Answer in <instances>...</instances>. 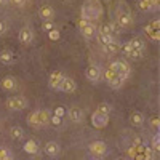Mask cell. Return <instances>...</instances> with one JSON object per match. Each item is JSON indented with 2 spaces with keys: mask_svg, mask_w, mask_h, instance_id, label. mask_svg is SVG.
<instances>
[{
  "mask_svg": "<svg viewBox=\"0 0 160 160\" xmlns=\"http://www.w3.org/2000/svg\"><path fill=\"white\" fill-rule=\"evenodd\" d=\"M101 15H102V7L98 0H88L82 7V19L88 21V22L99 19Z\"/></svg>",
  "mask_w": 160,
  "mask_h": 160,
  "instance_id": "6da1fadb",
  "label": "cell"
},
{
  "mask_svg": "<svg viewBox=\"0 0 160 160\" xmlns=\"http://www.w3.org/2000/svg\"><path fill=\"white\" fill-rule=\"evenodd\" d=\"M5 104H7L10 111H22L27 106V99L22 98V96H11V98L7 99Z\"/></svg>",
  "mask_w": 160,
  "mask_h": 160,
  "instance_id": "7a4b0ae2",
  "label": "cell"
},
{
  "mask_svg": "<svg viewBox=\"0 0 160 160\" xmlns=\"http://www.w3.org/2000/svg\"><path fill=\"white\" fill-rule=\"evenodd\" d=\"M78 29H80V32H82V35L85 38H88V40L96 37V27L93 26V22H88V21H85V19H80L78 21Z\"/></svg>",
  "mask_w": 160,
  "mask_h": 160,
  "instance_id": "3957f363",
  "label": "cell"
},
{
  "mask_svg": "<svg viewBox=\"0 0 160 160\" xmlns=\"http://www.w3.org/2000/svg\"><path fill=\"white\" fill-rule=\"evenodd\" d=\"M91 125L98 130L106 128L107 125H109V115H104V114H101L99 111H95L91 114Z\"/></svg>",
  "mask_w": 160,
  "mask_h": 160,
  "instance_id": "277c9868",
  "label": "cell"
},
{
  "mask_svg": "<svg viewBox=\"0 0 160 160\" xmlns=\"http://www.w3.org/2000/svg\"><path fill=\"white\" fill-rule=\"evenodd\" d=\"M117 24L122 27V29H127V27L133 26V19H131V15L130 11H122V10H117Z\"/></svg>",
  "mask_w": 160,
  "mask_h": 160,
  "instance_id": "5b68a950",
  "label": "cell"
},
{
  "mask_svg": "<svg viewBox=\"0 0 160 160\" xmlns=\"http://www.w3.org/2000/svg\"><path fill=\"white\" fill-rule=\"evenodd\" d=\"M109 69L115 71V72H117V75H123V77H128V75H130V66H128L125 61H122V59L111 62Z\"/></svg>",
  "mask_w": 160,
  "mask_h": 160,
  "instance_id": "8992f818",
  "label": "cell"
},
{
  "mask_svg": "<svg viewBox=\"0 0 160 160\" xmlns=\"http://www.w3.org/2000/svg\"><path fill=\"white\" fill-rule=\"evenodd\" d=\"M88 149L95 157H102L107 152V146L104 141H93V142H90Z\"/></svg>",
  "mask_w": 160,
  "mask_h": 160,
  "instance_id": "52a82bcc",
  "label": "cell"
},
{
  "mask_svg": "<svg viewBox=\"0 0 160 160\" xmlns=\"http://www.w3.org/2000/svg\"><path fill=\"white\" fill-rule=\"evenodd\" d=\"M85 75H87V78L90 80V82L96 83V82H99V80H101V77H102V71H101V67H99V66L91 64V66H88V69H87V72H85Z\"/></svg>",
  "mask_w": 160,
  "mask_h": 160,
  "instance_id": "ba28073f",
  "label": "cell"
},
{
  "mask_svg": "<svg viewBox=\"0 0 160 160\" xmlns=\"http://www.w3.org/2000/svg\"><path fill=\"white\" fill-rule=\"evenodd\" d=\"M77 88V83L74 82V78L71 77H66L61 80V85H59V91H64V93H72V91H75Z\"/></svg>",
  "mask_w": 160,
  "mask_h": 160,
  "instance_id": "9c48e42d",
  "label": "cell"
},
{
  "mask_svg": "<svg viewBox=\"0 0 160 160\" xmlns=\"http://www.w3.org/2000/svg\"><path fill=\"white\" fill-rule=\"evenodd\" d=\"M64 78V74H62L61 71H55V72H51V75H50V88L51 90H59V85H61V80Z\"/></svg>",
  "mask_w": 160,
  "mask_h": 160,
  "instance_id": "30bf717a",
  "label": "cell"
},
{
  "mask_svg": "<svg viewBox=\"0 0 160 160\" xmlns=\"http://www.w3.org/2000/svg\"><path fill=\"white\" fill-rule=\"evenodd\" d=\"M43 151H45V154H47L48 157H56L61 152V147H59V144L56 141H48L47 144H45Z\"/></svg>",
  "mask_w": 160,
  "mask_h": 160,
  "instance_id": "8fae6325",
  "label": "cell"
},
{
  "mask_svg": "<svg viewBox=\"0 0 160 160\" xmlns=\"http://www.w3.org/2000/svg\"><path fill=\"white\" fill-rule=\"evenodd\" d=\"M34 40V32L31 27H22V29L19 31V42L24 43V45H29L32 43Z\"/></svg>",
  "mask_w": 160,
  "mask_h": 160,
  "instance_id": "7c38bea8",
  "label": "cell"
},
{
  "mask_svg": "<svg viewBox=\"0 0 160 160\" xmlns=\"http://www.w3.org/2000/svg\"><path fill=\"white\" fill-rule=\"evenodd\" d=\"M38 16L43 21H51V19H53V16H55V10L51 8L50 5H43V7L38 10Z\"/></svg>",
  "mask_w": 160,
  "mask_h": 160,
  "instance_id": "4fadbf2b",
  "label": "cell"
},
{
  "mask_svg": "<svg viewBox=\"0 0 160 160\" xmlns=\"http://www.w3.org/2000/svg\"><path fill=\"white\" fill-rule=\"evenodd\" d=\"M138 7L141 11H149V10H154L158 7V0H139Z\"/></svg>",
  "mask_w": 160,
  "mask_h": 160,
  "instance_id": "5bb4252c",
  "label": "cell"
},
{
  "mask_svg": "<svg viewBox=\"0 0 160 160\" xmlns=\"http://www.w3.org/2000/svg\"><path fill=\"white\" fill-rule=\"evenodd\" d=\"M69 118H71V122H74V123H82L83 122L82 109H78V107H72V109L69 111Z\"/></svg>",
  "mask_w": 160,
  "mask_h": 160,
  "instance_id": "9a60e30c",
  "label": "cell"
},
{
  "mask_svg": "<svg viewBox=\"0 0 160 160\" xmlns=\"http://www.w3.org/2000/svg\"><path fill=\"white\" fill-rule=\"evenodd\" d=\"M0 62L2 64H13L15 62V55L10 50H3L0 51Z\"/></svg>",
  "mask_w": 160,
  "mask_h": 160,
  "instance_id": "2e32d148",
  "label": "cell"
},
{
  "mask_svg": "<svg viewBox=\"0 0 160 160\" xmlns=\"http://www.w3.org/2000/svg\"><path fill=\"white\" fill-rule=\"evenodd\" d=\"M38 118H40V127H48L50 120H51V112L47 109L38 111Z\"/></svg>",
  "mask_w": 160,
  "mask_h": 160,
  "instance_id": "e0dca14e",
  "label": "cell"
},
{
  "mask_svg": "<svg viewBox=\"0 0 160 160\" xmlns=\"http://www.w3.org/2000/svg\"><path fill=\"white\" fill-rule=\"evenodd\" d=\"M130 122H131V125L133 127H142V123H144V115H142L141 112H133L130 115Z\"/></svg>",
  "mask_w": 160,
  "mask_h": 160,
  "instance_id": "ac0fdd59",
  "label": "cell"
},
{
  "mask_svg": "<svg viewBox=\"0 0 160 160\" xmlns=\"http://www.w3.org/2000/svg\"><path fill=\"white\" fill-rule=\"evenodd\" d=\"M118 48H120V45H118L117 40H114V42L107 43V45H102V51L107 53V55H115L118 51Z\"/></svg>",
  "mask_w": 160,
  "mask_h": 160,
  "instance_id": "d6986e66",
  "label": "cell"
},
{
  "mask_svg": "<svg viewBox=\"0 0 160 160\" xmlns=\"http://www.w3.org/2000/svg\"><path fill=\"white\" fill-rule=\"evenodd\" d=\"M27 123H29L32 128H42V127H40L38 111H34V112H31V114H29V117H27Z\"/></svg>",
  "mask_w": 160,
  "mask_h": 160,
  "instance_id": "ffe728a7",
  "label": "cell"
},
{
  "mask_svg": "<svg viewBox=\"0 0 160 160\" xmlns=\"http://www.w3.org/2000/svg\"><path fill=\"white\" fill-rule=\"evenodd\" d=\"M2 87L5 90H15L16 88V80H15V77H11V75L3 77L2 78Z\"/></svg>",
  "mask_w": 160,
  "mask_h": 160,
  "instance_id": "44dd1931",
  "label": "cell"
},
{
  "mask_svg": "<svg viewBox=\"0 0 160 160\" xmlns=\"http://www.w3.org/2000/svg\"><path fill=\"white\" fill-rule=\"evenodd\" d=\"M27 154H37L38 152V144L34 139H29V141H26V144L24 147H22Z\"/></svg>",
  "mask_w": 160,
  "mask_h": 160,
  "instance_id": "7402d4cb",
  "label": "cell"
},
{
  "mask_svg": "<svg viewBox=\"0 0 160 160\" xmlns=\"http://www.w3.org/2000/svg\"><path fill=\"white\" fill-rule=\"evenodd\" d=\"M144 32L147 34V35H149L151 40H155V42H158V40H160V34H158V31H157V29H154L151 24H147V26L144 27Z\"/></svg>",
  "mask_w": 160,
  "mask_h": 160,
  "instance_id": "603a6c76",
  "label": "cell"
},
{
  "mask_svg": "<svg viewBox=\"0 0 160 160\" xmlns=\"http://www.w3.org/2000/svg\"><path fill=\"white\" fill-rule=\"evenodd\" d=\"M130 45L135 50H141V51H144V48H146V43H144V40H142L141 37H135L133 40H130Z\"/></svg>",
  "mask_w": 160,
  "mask_h": 160,
  "instance_id": "cb8c5ba5",
  "label": "cell"
},
{
  "mask_svg": "<svg viewBox=\"0 0 160 160\" xmlns=\"http://www.w3.org/2000/svg\"><path fill=\"white\" fill-rule=\"evenodd\" d=\"M96 35H98V40L101 42V45H107V43H111V42H114V40H115V37H114V35H109V34L98 32Z\"/></svg>",
  "mask_w": 160,
  "mask_h": 160,
  "instance_id": "d4e9b609",
  "label": "cell"
},
{
  "mask_svg": "<svg viewBox=\"0 0 160 160\" xmlns=\"http://www.w3.org/2000/svg\"><path fill=\"white\" fill-rule=\"evenodd\" d=\"M128 77H123V75H118L115 80H112V82L109 83V87L114 88V90H118V88H122L123 87V83H125V80H127Z\"/></svg>",
  "mask_w": 160,
  "mask_h": 160,
  "instance_id": "484cf974",
  "label": "cell"
},
{
  "mask_svg": "<svg viewBox=\"0 0 160 160\" xmlns=\"http://www.w3.org/2000/svg\"><path fill=\"white\" fill-rule=\"evenodd\" d=\"M11 133V138L13 139H22V136H24V130H22L21 127H13L10 130Z\"/></svg>",
  "mask_w": 160,
  "mask_h": 160,
  "instance_id": "4316f807",
  "label": "cell"
},
{
  "mask_svg": "<svg viewBox=\"0 0 160 160\" xmlns=\"http://www.w3.org/2000/svg\"><path fill=\"white\" fill-rule=\"evenodd\" d=\"M151 149L154 152H158L160 151V136L158 135H154V138L151 139Z\"/></svg>",
  "mask_w": 160,
  "mask_h": 160,
  "instance_id": "83f0119b",
  "label": "cell"
},
{
  "mask_svg": "<svg viewBox=\"0 0 160 160\" xmlns=\"http://www.w3.org/2000/svg\"><path fill=\"white\" fill-rule=\"evenodd\" d=\"M98 111H99L101 114H104V115H109V114L112 112V107L107 104V102H101V104L98 106Z\"/></svg>",
  "mask_w": 160,
  "mask_h": 160,
  "instance_id": "f1b7e54d",
  "label": "cell"
},
{
  "mask_svg": "<svg viewBox=\"0 0 160 160\" xmlns=\"http://www.w3.org/2000/svg\"><path fill=\"white\" fill-rule=\"evenodd\" d=\"M0 160H13V154L5 147H0Z\"/></svg>",
  "mask_w": 160,
  "mask_h": 160,
  "instance_id": "f546056e",
  "label": "cell"
},
{
  "mask_svg": "<svg viewBox=\"0 0 160 160\" xmlns=\"http://www.w3.org/2000/svg\"><path fill=\"white\" fill-rule=\"evenodd\" d=\"M118 75H117V72L115 71H112V69H107L106 72H104V78L107 80V83H111L112 80H115Z\"/></svg>",
  "mask_w": 160,
  "mask_h": 160,
  "instance_id": "4dcf8cb0",
  "label": "cell"
},
{
  "mask_svg": "<svg viewBox=\"0 0 160 160\" xmlns=\"http://www.w3.org/2000/svg\"><path fill=\"white\" fill-rule=\"evenodd\" d=\"M142 158L144 160H154L155 155H154V151L151 147H144V151H142Z\"/></svg>",
  "mask_w": 160,
  "mask_h": 160,
  "instance_id": "1f68e13d",
  "label": "cell"
},
{
  "mask_svg": "<svg viewBox=\"0 0 160 160\" xmlns=\"http://www.w3.org/2000/svg\"><path fill=\"white\" fill-rule=\"evenodd\" d=\"M127 56H128V58H131V59H135V61H138V59L142 58V51H141V50H135V48H133Z\"/></svg>",
  "mask_w": 160,
  "mask_h": 160,
  "instance_id": "d6a6232c",
  "label": "cell"
},
{
  "mask_svg": "<svg viewBox=\"0 0 160 160\" xmlns=\"http://www.w3.org/2000/svg\"><path fill=\"white\" fill-rule=\"evenodd\" d=\"M48 37H50V40H55V42H56V40H59V38H61V32L55 27L53 31H50V32H48Z\"/></svg>",
  "mask_w": 160,
  "mask_h": 160,
  "instance_id": "836d02e7",
  "label": "cell"
},
{
  "mask_svg": "<svg viewBox=\"0 0 160 160\" xmlns=\"http://www.w3.org/2000/svg\"><path fill=\"white\" fill-rule=\"evenodd\" d=\"M42 29H43L45 32H50V31H53V29H55V22H53V19H51V21H43V26H42Z\"/></svg>",
  "mask_w": 160,
  "mask_h": 160,
  "instance_id": "e575fe53",
  "label": "cell"
},
{
  "mask_svg": "<svg viewBox=\"0 0 160 160\" xmlns=\"http://www.w3.org/2000/svg\"><path fill=\"white\" fill-rule=\"evenodd\" d=\"M53 115H56V117H59V118H62V117H64L66 115V109H64V107H56V109L53 111Z\"/></svg>",
  "mask_w": 160,
  "mask_h": 160,
  "instance_id": "d590c367",
  "label": "cell"
},
{
  "mask_svg": "<svg viewBox=\"0 0 160 160\" xmlns=\"http://www.w3.org/2000/svg\"><path fill=\"white\" fill-rule=\"evenodd\" d=\"M61 123H62V118H59V117H56V115H53V114H51V120H50V125H55V127H59Z\"/></svg>",
  "mask_w": 160,
  "mask_h": 160,
  "instance_id": "8d00e7d4",
  "label": "cell"
},
{
  "mask_svg": "<svg viewBox=\"0 0 160 160\" xmlns=\"http://www.w3.org/2000/svg\"><path fill=\"white\" fill-rule=\"evenodd\" d=\"M149 122H151V127H152V128L158 130V127H160V120H158V117H152Z\"/></svg>",
  "mask_w": 160,
  "mask_h": 160,
  "instance_id": "74e56055",
  "label": "cell"
},
{
  "mask_svg": "<svg viewBox=\"0 0 160 160\" xmlns=\"http://www.w3.org/2000/svg\"><path fill=\"white\" fill-rule=\"evenodd\" d=\"M7 2H10L13 7H22L26 3V0H7Z\"/></svg>",
  "mask_w": 160,
  "mask_h": 160,
  "instance_id": "f35d334b",
  "label": "cell"
},
{
  "mask_svg": "<svg viewBox=\"0 0 160 160\" xmlns=\"http://www.w3.org/2000/svg\"><path fill=\"white\" fill-rule=\"evenodd\" d=\"M131 50H133V47H131V45H130V42L123 43V53H125V55H128V53H130Z\"/></svg>",
  "mask_w": 160,
  "mask_h": 160,
  "instance_id": "ab89813d",
  "label": "cell"
},
{
  "mask_svg": "<svg viewBox=\"0 0 160 160\" xmlns=\"http://www.w3.org/2000/svg\"><path fill=\"white\" fill-rule=\"evenodd\" d=\"M5 32H7V24H5V21L0 19V35H3Z\"/></svg>",
  "mask_w": 160,
  "mask_h": 160,
  "instance_id": "60d3db41",
  "label": "cell"
},
{
  "mask_svg": "<svg viewBox=\"0 0 160 160\" xmlns=\"http://www.w3.org/2000/svg\"><path fill=\"white\" fill-rule=\"evenodd\" d=\"M151 26L154 27V29H157V31H158V26H160V21H158V19H155V21H152V22H151Z\"/></svg>",
  "mask_w": 160,
  "mask_h": 160,
  "instance_id": "b9f144b4",
  "label": "cell"
},
{
  "mask_svg": "<svg viewBox=\"0 0 160 160\" xmlns=\"http://www.w3.org/2000/svg\"><path fill=\"white\" fill-rule=\"evenodd\" d=\"M7 3V0H0V5H5Z\"/></svg>",
  "mask_w": 160,
  "mask_h": 160,
  "instance_id": "7bdbcfd3",
  "label": "cell"
},
{
  "mask_svg": "<svg viewBox=\"0 0 160 160\" xmlns=\"http://www.w3.org/2000/svg\"><path fill=\"white\" fill-rule=\"evenodd\" d=\"M115 160H128L127 157H120V158H115Z\"/></svg>",
  "mask_w": 160,
  "mask_h": 160,
  "instance_id": "ee69618b",
  "label": "cell"
},
{
  "mask_svg": "<svg viewBox=\"0 0 160 160\" xmlns=\"http://www.w3.org/2000/svg\"><path fill=\"white\" fill-rule=\"evenodd\" d=\"M91 160H101L99 157H95V158H91Z\"/></svg>",
  "mask_w": 160,
  "mask_h": 160,
  "instance_id": "f6af8a7d",
  "label": "cell"
}]
</instances>
